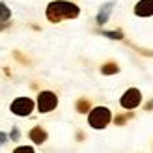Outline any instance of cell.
Masks as SVG:
<instances>
[{"label": "cell", "instance_id": "6da1fadb", "mask_svg": "<svg viewBox=\"0 0 153 153\" xmlns=\"http://www.w3.org/2000/svg\"><path fill=\"white\" fill-rule=\"evenodd\" d=\"M45 15L51 22H60L64 19H76L80 15V7L67 0H54L47 6Z\"/></svg>", "mask_w": 153, "mask_h": 153}, {"label": "cell", "instance_id": "7a4b0ae2", "mask_svg": "<svg viewBox=\"0 0 153 153\" xmlns=\"http://www.w3.org/2000/svg\"><path fill=\"white\" fill-rule=\"evenodd\" d=\"M112 120V112L106 108V106H95V108H90L88 114V123L94 129H105L110 123Z\"/></svg>", "mask_w": 153, "mask_h": 153}, {"label": "cell", "instance_id": "3957f363", "mask_svg": "<svg viewBox=\"0 0 153 153\" xmlns=\"http://www.w3.org/2000/svg\"><path fill=\"white\" fill-rule=\"evenodd\" d=\"M58 106V95L54 91H49L45 90L37 95V110L41 114H47V112H52Z\"/></svg>", "mask_w": 153, "mask_h": 153}, {"label": "cell", "instance_id": "277c9868", "mask_svg": "<svg viewBox=\"0 0 153 153\" xmlns=\"http://www.w3.org/2000/svg\"><path fill=\"white\" fill-rule=\"evenodd\" d=\"M34 106H36V103H34L30 97H17V99H15V101L10 105V110L15 114V116L25 118V116H30V114H32Z\"/></svg>", "mask_w": 153, "mask_h": 153}, {"label": "cell", "instance_id": "5b68a950", "mask_svg": "<svg viewBox=\"0 0 153 153\" xmlns=\"http://www.w3.org/2000/svg\"><path fill=\"white\" fill-rule=\"evenodd\" d=\"M140 103H142V94H140L138 88H129L125 94L121 95V99H120V105L123 106V108H127V110L136 108Z\"/></svg>", "mask_w": 153, "mask_h": 153}, {"label": "cell", "instance_id": "8992f818", "mask_svg": "<svg viewBox=\"0 0 153 153\" xmlns=\"http://www.w3.org/2000/svg\"><path fill=\"white\" fill-rule=\"evenodd\" d=\"M134 15H138V17H151L153 15V0H138L134 6Z\"/></svg>", "mask_w": 153, "mask_h": 153}, {"label": "cell", "instance_id": "52a82bcc", "mask_svg": "<svg viewBox=\"0 0 153 153\" xmlns=\"http://www.w3.org/2000/svg\"><path fill=\"white\" fill-rule=\"evenodd\" d=\"M28 136H30V140H32L34 144H43L45 140H47V136H49V134H47V131H45L43 127L37 125V127H34L32 131L28 133Z\"/></svg>", "mask_w": 153, "mask_h": 153}, {"label": "cell", "instance_id": "ba28073f", "mask_svg": "<svg viewBox=\"0 0 153 153\" xmlns=\"http://www.w3.org/2000/svg\"><path fill=\"white\" fill-rule=\"evenodd\" d=\"M112 7H114V2H106V4H103L101 6V10H99V13H97V25H105L106 21H108V17H110V13H112Z\"/></svg>", "mask_w": 153, "mask_h": 153}, {"label": "cell", "instance_id": "9c48e42d", "mask_svg": "<svg viewBox=\"0 0 153 153\" xmlns=\"http://www.w3.org/2000/svg\"><path fill=\"white\" fill-rule=\"evenodd\" d=\"M120 71V65L118 64H114V62H108V64H105L101 67V73L103 75H116Z\"/></svg>", "mask_w": 153, "mask_h": 153}, {"label": "cell", "instance_id": "30bf717a", "mask_svg": "<svg viewBox=\"0 0 153 153\" xmlns=\"http://www.w3.org/2000/svg\"><path fill=\"white\" fill-rule=\"evenodd\" d=\"M90 108H91V105H90L88 99H79V101H76V112H80V114H88Z\"/></svg>", "mask_w": 153, "mask_h": 153}, {"label": "cell", "instance_id": "8fae6325", "mask_svg": "<svg viewBox=\"0 0 153 153\" xmlns=\"http://www.w3.org/2000/svg\"><path fill=\"white\" fill-rule=\"evenodd\" d=\"M11 17V11L4 2H0V22H7V19Z\"/></svg>", "mask_w": 153, "mask_h": 153}, {"label": "cell", "instance_id": "7c38bea8", "mask_svg": "<svg viewBox=\"0 0 153 153\" xmlns=\"http://www.w3.org/2000/svg\"><path fill=\"white\" fill-rule=\"evenodd\" d=\"M133 118V112H127V114H121V116H116V120H114V123L116 125H123L127 120Z\"/></svg>", "mask_w": 153, "mask_h": 153}, {"label": "cell", "instance_id": "4fadbf2b", "mask_svg": "<svg viewBox=\"0 0 153 153\" xmlns=\"http://www.w3.org/2000/svg\"><path fill=\"white\" fill-rule=\"evenodd\" d=\"M103 36L110 37V39H121V37H123V32H121V30H112V32H103Z\"/></svg>", "mask_w": 153, "mask_h": 153}, {"label": "cell", "instance_id": "5bb4252c", "mask_svg": "<svg viewBox=\"0 0 153 153\" xmlns=\"http://www.w3.org/2000/svg\"><path fill=\"white\" fill-rule=\"evenodd\" d=\"M10 138H11V140H19V129H17V127H13V129H11Z\"/></svg>", "mask_w": 153, "mask_h": 153}, {"label": "cell", "instance_id": "9a60e30c", "mask_svg": "<svg viewBox=\"0 0 153 153\" xmlns=\"http://www.w3.org/2000/svg\"><path fill=\"white\" fill-rule=\"evenodd\" d=\"M15 151H34L32 148H28V146H22V148H17Z\"/></svg>", "mask_w": 153, "mask_h": 153}, {"label": "cell", "instance_id": "2e32d148", "mask_svg": "<svg viewBox=\"0 0 153 153\" xmlns=\"http://www.w3.org/2000/svg\"><path fill=\"white\" fill-rule=\"evenodd\" d=\"M6 140H7V134L6 133H0V144H4Z\"/></svg>", "mask_w": 153, "mask_h": 153}, {"label": "cell", "instance_id": "e0dca14e", "mask_svg": "<svg viewBox=\"0 0 153 153\" xmlns=\"http://www.w3.org/2000/svg\"><path fill=\"white\" fill-rule=\"evenodd\" d=\"M151 108H153V101H149V103L146 105V110H151Z\"/></svg>", "mask_w": 153, "mask_h": 153}]
</instances>
